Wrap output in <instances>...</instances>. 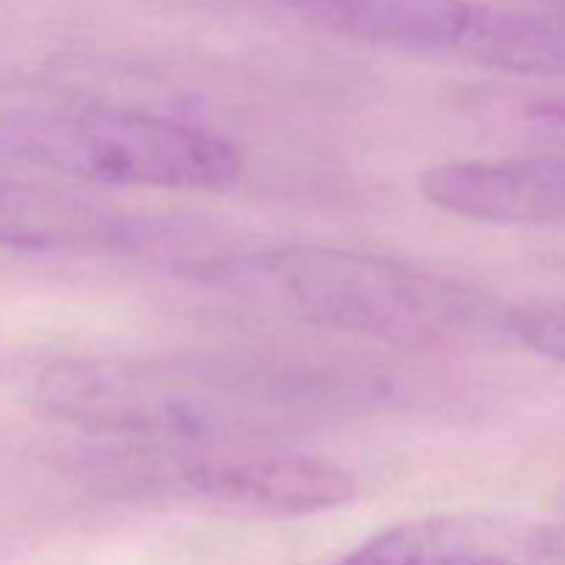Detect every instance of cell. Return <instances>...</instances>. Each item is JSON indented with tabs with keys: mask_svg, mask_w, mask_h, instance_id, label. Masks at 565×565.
I'll list each match as a JSON object with an SVG mask.
<instances>
[{
	"mask_svg": "<svg viewBox=\"0 0 565 565\" xmlns=\"http://www.w3.org/2000/svg\"><path fill=\"white\" fill-rule=\"evenodd\" d=\"M136 213L36 182L0 177V246L28 252H136L149 243Z\"/></svg>",
	"mask_w": 565,
	"mask_h": 565,
	"instance_id": "7",
	"label": "cell"
},
{
	"mask_svg": "<svg viewBox=\"0 0 565 565\" xmlns=\"http://www.w3.org/2000/svg\"><path fill=\"white\" fill-rule=\"evenodd\" d=\"M434 207L483 224L565 221V152L434 166L419 180Z\"/></svg>",
	"mask_w": 565,
	"mask_h": 565,
	"instance_id": "5",
	"label": "cell"
},
{
	"mask_svg": "<svg viewBox=\"0 0 565 565\" xmlns=\"http://www.w3.org/2000/svg\"><path fill=\"white\" fill-rule=\"evenodd\" d=\"M342 39L414 55L469 58L483 3L469 0H259Z\"/></svg>",
	"mask_w": 565,
	"mask_h": 565,
	"instance_id": "6",
	"label": "cell"
},
{
	"mask_svg": "<svg viewBox=\"0 0 565 565\" xmlns=\"http://www.w3.org/2000/svg\"><path fill=\"white\" fill-rule=\"evenodd\" d=\"M334 565H530V550L494 519L428 516L373 535Z\"/></svg>",
	"mask_w": 565,
	"mask_h": 565,
	"instance_id": "8",
	"label": "cell"
},
{
	"mask_svg": "<svg viewBox=\"0 0 565 565\" xmlns=\"http://www.w3.org/2000/svg\"><path fill=\"white\" fill-rule=\"evenodd\" d=\"M502 331L565 364V301H535L505 309Z\"/></svg>",
	"mask_w": 565,
	"mask_h": 565,
	"instance_id": "9",
	"label": "cell"
},
{
	"mask_svg": "<svg viewBox=\"0 0 565 565\" xmlns=\"http://www.w3.org/2000/svg\"><path fill=\"white\" fill-rule=\"evenodd\" d=\"M33 397L58 423L119 441L274 439L337 406L345 386L246 359L70 356L36 375Z\"/></svg>",
	"mask_w": 565,
	"mask_h": 565,
	"instance_id": "1",
	"label": "cell"
},
{
	"mask_svg": "<svg viewBox=\"0 0 565 565\" xmlns=\"http://www.w3.org/2000/svg\"><path fill=\"white\" fill-rule=\"evenodd\" d=\"M0 158L99 185L210 191L235 188V147L185 121L125 108L0 114Z\"/></svg>",
	"mask_w": 565,
	"mask_h": 565,
	"instance_id": "4",
	"label": "cell"
},
{
	"mask_svg": "<svg viewBox=\"0 0 565 565\" xmlns=\"http://www.w3.org/2000/svg\"><path fill=\"white\" fill-rule=\"evenodd\" d=\"M193 276L303 323L406 348H456L502 329L505 309L463 281L401 259L276 246L207 263Z\"/></svg>",
	"mask_w": 565,
	"mask_h": 565,
	"instance_id": "2",
	"label": "cell"
},
{
	"mask_svg": "<svg viewBox=\"0 0 565 565\" xmlns=\"http://www.w3.org/2000/svg\"><path fill=\"white\" fill-rule=\"evenodd\" d=\"M88 475L119 500L248 516H312L356 497L353 475L334 461L257 436L119 441L92 456Z\"/></svg>",
	"mask_w": 565,
	"mask_h": 565,
	"instance_id": "3",
	"label": "cell"
}]
</instances>
